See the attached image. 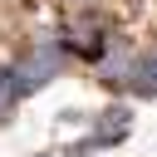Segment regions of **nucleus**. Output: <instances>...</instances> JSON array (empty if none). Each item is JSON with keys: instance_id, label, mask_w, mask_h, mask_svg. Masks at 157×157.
<instances>
[{"instance_id": "f257e3e1", "label": "nucleus", "mask_w": 157, "mask_h": 157, "mask_svg": "<svg viewBox=\"0 0 157 157\" xmlns=\"http://www.w3.org/2000/svg\"><path fill=\"white\" fill-rule=\"evenodd\" d=\"M64 64H69V54H64L59 34H44V39H34V44H25V49L10 59V74H15L20 98H29V93H39L44 83H54Z\"/></svg>"}, {"instance_id": "f03ea898", "label": "nucleus", "mask_w": 157, "mask_h": 157, "mask_svg": "<svg viewBox=\"0 0 157 157\" xmlns=\"http://www.w3.org/2000/svg\"><path fill=\"white\" fill-rule=\"evenodd\" d=\"M59 44H64L69 59H78V64H98V59L118 44V34H113V25H108L103 15L78 10V20H69V25L59 29Z\"/></svg>"}, {"instance_id": "7ed1b4c3", "label": "nucleus", "mask_w": 157, "mask_h": 157, "mask_svg": "<svg viewBox=\"0 0 157 157\" xmlns=\"http://www.w3.org/2000/svg\"><path fill=\"white\" fill-rule=\"evenodd\" d=\"M128 93H137V98H157V49H142V59H137V74H132Z\"/></svg>"}, {"instance_id": "20e7f679", "label": "nucleus", "mask_w": 157, "mask_h": 157, "mask_svg": "<svg viewBox=\"0 0 157 157\" xmlns=\"http://www.w3.org/2000/svg\"><path fill=\"white\" fill-rule=\"evenodd\" d=\"M20 103V88H15V74H10V59H0V123L15 113Z\"/></svg>"}]
</instances>
